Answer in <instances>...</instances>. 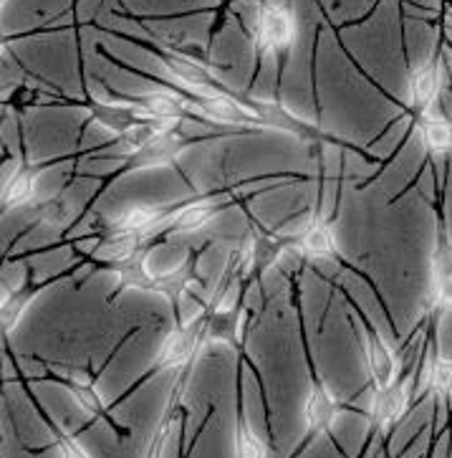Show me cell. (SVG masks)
Wrapping results in <instances>:
<instances>
[{"mask_svg":"<svg viewBox=\"0 0 452 458\" xmlns=\"http://www.w3.org/2000/svg\"><path fill=\"white\" fill-rule=\"evenodd\" d=\"M205 337V319H195L190 325H177L157 350V368L160 369H182L190 362Z\"/></svg>","mask_w":452,"mask_h":458,"instance_id":"6da1fadb","label":"cell"},{"mask_svg":"<svg viewBox=\"0 0 452 458\" xmlns=\"http://www.w3.org/2000/svg\"><path fill=\"white\" fill-rule=\"evenodd\" d=\"M296 36V21L289 8L283 5H268L263 8L258 18V51L265 54H276L293 44Z\"/></svg>","mask_w":452,"mask_h":458,"instance_id":"7a4b0ae2","label":"cell"},{"mask_svg":"<svg viewBox=\"0 0 452 458\" xmlns=\"http://www.w3.org/2000/svg\"><path fill=\"white\" fill-rule=\"evenodd\" d=\"M293 249L308 261H326L336 256V231L334 223L326 221L323 216H314L311 221L293 238Z\"/></svg>","mask_w":452,"mask_h":458,"instance_id":"3957f363","label":"cell"},{"mask_svg":"<svg viewBox=\"0 0 452 458\" xmlns=\"http://www.w3.org/2000/svg\"><path fill=\"white\" fill-rule=\"evenodd\" d=\"M366 365L377 390H387L394 383H399V368H402L399 355L377 332H366Z\"/></svg>","mask_w":452,"mask_h":458,"instance_id":"277c9868","label":"cell"},{"mask_svg":"<svg viewBox=\"0 0 452 458\" xmlns=\"http://www.w3.org/2000/svg\"><path fill=\"white\" fill-rule=\"evenodd\" d=\"M412 377L402 380V383H394L387 390H377L374 395V405H372V418L377 423V428L381 433L392 430L405 413L409 411V403H412Z\"/></svg>","mask_w":452,"mask_h":458,"instance_id":"5b68a950","label":"cell"},{"mask_svg":"<svg viewBox=\"0 0 452 458\" xmlns=\"http://www.w3.org/2000/svg\"><path fill=\"white\" fill-rule=\"evenodd\" d=\"M439 84H442L439 61L435 56L423 61L409 76V104H412V109H417L420 114H427L438 99Z\"/></svg>","mask_w":452,"mask_h":458,"instance_id":"8992f818","label":"cell"},{"mask_svg":"<svg viewBox=\"0 0 452 458\" xmlns=\"http://www.w3.org/2000/svg\"><path fill=\"white\" fill-rule=\"evenodd\" d=\"M170 210L162 206H149V203H137V206L124 208L117 218L112 221V231H124V233H149L157 225H167Z\"/></svg>","mask_w":452,"mask_h":458,"instance_id":"52a82bcc","label":"cell"},{"mask_svg":"<svg viewBox=\"0 0 452 458\" xmlns=\"http://www.w3.org/2000/svg\"><path fill=\"white\" fill-rule=\"evenodd\" d=\"M220 213V206L210 198H200V200H190L185 206L172 208L170 210V218H167V225L172 231H180V233H190V231H200L207 223L213 221Z\"/></svg>","mask_w":452,"mask_h":458,"instance_id":"ba28073f","label":"cell"},{"mask_svg":"<svg viewBox=\"0 0 452 458\" xmlns=\"http://www.w3.org/2000/svg\"><path fill=\"white\" fill-rule=\"evenodd\" d=\"M304 415H306V426L311 433H323L334 423L336 400L331 398V393L322 383H316L308 390L306 403H304Z\"/></svg>","mask_w":452,"mask_h":458,"instance_id":"9c48e42d","label":"cell"},{"mask_svg":"<svg viewBox=\"0 0 452 458\" xmlns=\"http://www.w3.org/2000/svg\"><path fill=\"white\" fill-rule=\"evenodd\" d=\"M420 140L435 157L452 152V122L442 114H420Z\"/></svg>","mask_w":452,"mask_h":458,"instance_id":"30bf717a","label":"cell"},{"mask_svg":"<svg viewBox=\"0 0 452 458\" xmlns=\"http://www.w3.org/2000/svg\"><path fill=\"white\" fill-rule=\"evenodd\" d=\"M200 112L207 119L220 122V124H250V122L258 119V114H253L250 109L240 106V104L228 99V97H222V94L205 97L203 102H200Z\"/></svg>","mask_w":452,"mask_h":458,"instance_id":"8fae6325","label":"cell"},{"mask_svg":"<svg viewBox=\"0 0 452 458\" xmlns=\"http://www.w3.org/2000/svg\"><path fill=\"white\" fill-rule=\"evenodd\" d=\"M36 167H21L3 185V208H23L36 198Z\"/></svg>","mask_w":452,"mask_h":458,"instance_id":"7c38bea8","label":"cell"},{"mask_svg":"<svg viewBox=\"0 0 452 458\" xmlns=\"http://www.w3.org/2000/svg\"><path fill=\"white\" fill-rule=\"evenodd\" d=\"M452 281V236L445 221L439 218L438 233H435V246L430 256V286Z\"/></svg>","mask_w":452,"mask_h":458,"instance_id":"4fadbf2b","label":"cell"},{"mask_svg":"<svg viewBox=\"0 0 452 458\" xmlns=\"http://www.w3.org/2000/svg\"><path fill=\"white\" fill-rule=\"evenodd\" d=\"M162 64L185 87H192V89H210L213 87V76L207 74L197 61L188 59V56H180V54H164Z\"/></svg>","mask_w":452,"mask_h":458,"instance_id":"5bb4252c","label":"cell"},{"mask_svg":"<svg viewBox=\"0 0 452 458\" xmlns=\"http://www.w3.org/2000/svg\"><path fill=\"white\" fill-rule=\"evenodd\" d=\"M139 233H124V231H112L109 236L104 238L102 243L96 246V259L104 264H127L134 259V251L139 246Z\"/></svg>","mask_w":452,"mask_h":458,"instance_id":"9a60e30c","label":"cell"},{"mask_svg":"<svg viewBox=\"0 0 452 458\" xmlns=\"http://www.w3.org/2000/svg\"><path fill=\"white\" fill-rule=\"evenodd\" d=\"M180 149V142L172 132L160 134L152 145L146 149H142L137 157H131V163L137 167H155V165H167L172 163V157L177 155Z\"/></svg>","mask_w":452,"mask_h":458,"instance_id":"2e32d148","label":"cell"},{"mask_svg":"<svg viewBox=\"0 0 452 458\" xmlns=\"http://www.w3.org/2000/svg\"><path fill=\"white\" fill-rule=\"evenodd\" d=\"M427 387L452 405V357L438 355L427 368Z\"/></svg>","mask_w":452,"mask_h":458,"instance_id":"e0dca14e","label":"cell"},{"mask_svg":"<svg viewBox=\"0 0 452 458\" xmlns=\"http://www.w3.org/2000/svg\"><path fill=\"white\" fill-rule=\"evenodd\" d=\"M235 454L238 458H268V445L246 420H238L235 426Z\"/></svg>","mask_w":452,"mask_h":458,"instance_id":"ac0fdd59","label":"cell"},{"mask_svg":"<svg viewBox=\"0 0 452 458\" xmlns=\"http://www.w3.org/2000/svg\"><path fill=\"white\" fill-rule=\"evenodd\" d=\"M71 393L73 398L79 400V405H81L88 415H104L106 405H104L102 395L91 387L88 380L79 377V375H71Z\"/></svg>","mask_w":452,"mask_h":458,"instance_id":"d6986e66","label":"cell"},{"mask_svg":"<svg viewBox=\"0 0 452 458\" xmlns=\"http://www.w3.org/2000/svg\"><path fill=\"white\" fill-rule=\"evenodd\" d=\"M33 296H36L33 289H23V294L15 292V296H5V299H3V329H5V332H11V329L21 322L23 310L29 307Z\"/></svg>","mask_w":452,"mask_h":458,"instance_id":"ffe728a7","label":"cell"},{"mask_svg":"<svg viewBox=\"0 0 452 458\" xmlns=\"http://www.w3.org/2000/svg\"><path fill=\"white\" fill-rule=\"evenodd\" d=\"M170 433H172V415L164 420L157 430V436H155V441H152V448H149V454L146 458H160L162 451H164V444H167V438H170Z\"/></svg>","mask_w":452,"mask_h":458,"instance_id":"44dd1931","label":"cell"},{"mask_svg":"<svg viewBox=\"0 0 452 458\" xmlns=\"http://www.w3.org/2000/svg\"><path fill=\"white\" fill-rule=\"evenodd\" d=\"M59 458H91L84 451V445L79 444V441H73L69 436H63L59 441Z\"/></svg>","mask_w":452,"mask_h":458,"instance_id":"7402d4cb","label":"cell"}]
</instances>
